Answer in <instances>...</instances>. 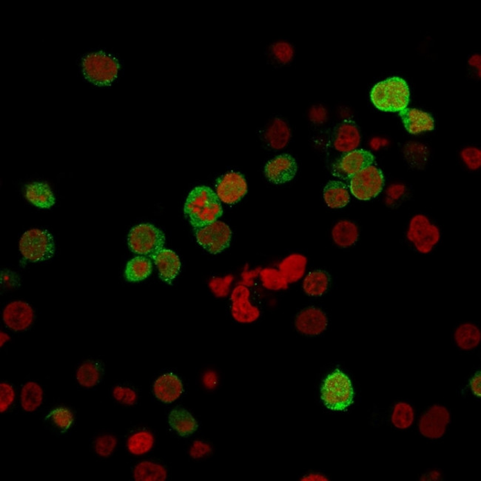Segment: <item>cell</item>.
I'll list each match as a JSON object with an SVG mask.
<instances>
[{
	"label": "cell",
	"mask_w": 481,
	"mask_h": 481,
	"mask_svg": "<svg viewBox=\"0 0 481 481\" xmlns=\"http://www.w3.org/2000/svg\"><path fill=\"white\" fill-rule=\"evenodd\" d=\"M80 81L93 90L108 89L119 80L122 63L114 53L102 47H89L75 60Z\"/></svg>",
	"instance_id": "6da1fadb"
},
{
	"label": "cell",
	"mask_w": 481,
	"mask_h": 481,
	"mask_svg": "<svg viewBox=\"0 0 481 481\" xmlns=\"http://www.w3.org/2000/svg\"><path fill=\"white\" fill-rule=\"evenodd\" d=\"M184 212L196 230L217 221L222 216L223 209L215 191L207 186H199L190 192Z\"/></svg>",
	"instance_id": "7a4b0ae2"
},
{
	"label": "cell",
	"mask_w": 481,
	"mask_h": 481,
	"mask_svg": "<svg viewBox=\"0 0 481 481\" xmlns=\"http://www.w3.org/2000/svg\"><path fill=\"white\" fill-rule=\"evenodd\" d=\"M410 92L403 79L394 77L377 83L370 93L376 108L384 112H401L408 108Z\"/></svg>",
	"instance_id": "3957f363"
},
{
	"label": "cell",
	"mask_w": 481,
	"mask_h": 481,
	"mask_svg": "<svg viewBox=\"0 0 481 481\" xmlns=\"http://www.w3.org/2000/svg\"><path fill=\"white\" fill-rule=\"evenodd\" d=\"M354 390L345 373L336 370L326 378L320 390L326 407L334 411L347 410L354 401Z\"/></svg>",
	"instance_id": "277c9868"
},
{
	"label": "cell",
	"mask_w": 481,
	"mask_h": 481,
	"mask_svg": "<svg viewBox=\"0 0 481 481\" xmlns=\"http://www.w3.org/2000/svg\"><path fill=\"white\" fill-rule=\"evenodd\" d=\"M131 251L138 255L152 258L164 248L165 234L152 224H141L134 227L127 237Z\"/></svg>",
	"instance_id": "5b68a950"
},
{
	"label": "cell",
	"mask_w": 481,
	"mask_h": 481,
	"mask_svg": "<svg viewBox=\"0 0 481 481\" xmlns=\"http://www.w3.org/2000/svg\"><path fill=\"white\" fill-rule=\"evenodd\" d=\"M19 251L32 262L48 261L55 253V244L48 230L32 229L26 231L19 241Z\"/></svg>",
	"instance_id": "8992f818"
},
{
	"label": "cell",
	"mask_w": 481,
	"mask_h": 481,
	"mask_svg": "<svg viewBox=\"0 0 481 481\" xmlns=\"http://www.w3.org/2000/svg\"><path fill=\"white\" fill-rule=\"evenodd\" d=\"M407 238L419 253L428 254L439 242L441 232L428 217L418 215L414 216L410 220Z\"/></svg>",
	"instance_id": "52a82bcc"
},
{
	"label": "cell",
	"mask_w": 481,
	"mask_h": 481,
	"mask_svg": "<svg viewBox=\"0 0 481 481\" xmlns=\"http://www.w3.org/2000/svg\"><path fill=\"white\" fill-rule=\"evenodd\" d=\"M349 181L352 194L361 201L376 198L384 186L382 171L373 165L361 170Z\"/></svg>",
	"instance_id": "ba28073f"
},
{
	"label": "cell",
	"mask_w": 481,
	"mask_h": 481,
	"mask_svg": "<svg viewBox=\"0 0 481 481\" xmlns=\"http://www.w3.org/2000/svg\"><path fill=\"white\" fill-rule=\"evenodd\" d=\"M197 242L211 254H218L227 249L232 239V231L226 223L216 221L195 230Z\"/></svg>",
	"instance_id": "9c48e42d"
},
{
	"label": "cell",
	"mask_w": 481,
	"mask_h": 481,
	"mask_svg": "<svg viewBox=\"0 0 481 481\" xmlns=\"http://www.w3.org/2000/svg\"><path fill=\"white\" fill-rule=\"evenodd\" d=\"M231 315L240 324H252L261 316L259 307L251 302V291L247 286L238 285L233 289L230 296Z\"/></svg>",
	"instance_id": "30bf717a"
},
{
	"label": "cell",
	"mask_w": 481,
	"mask_h": 481,
	"mask_svg": "<svg viewBox=\"0 0 481 481\" xmlns=\"http://www.w3.org/2000/svg\"><path fill=\"white\" fill-rule=\"evenodd\" d=\"M375 162V157L365 149H355L342 156L334 164L332 174L343 180H350L361 170Z\"/></svg>",
	"instance_id": "8fae6325"
},
{
	"label": "cell",
	"mask_w": 481,
	"mask_h": 481,
	"mask_svg": "<svg viewBox=\"0 0 481 481\" xmlns=\"http://www.w3.org/2000/svg\"><path fill=\"white\" fill-rule=\"evenodd\" d=\"M247 192V181L240 173L231 171L217 181L216 194L219 200L226 204H236Z\"/></svg>",
	"instance_id": "7c38bea8"
},
{
	"label": "cell",
	"mask_w": 481,
	"mask_h": 481,
	"mask_svg": "<svg viewBox=\"0 0 481 481\" xmlns=\"http://www.w3.org/2000/svg\"><path fill=\"white\" fill-rule=\"evenodd\" d=\"M451 419V413L444 406L434 405L421 416L419 431L426 437L438 439L445 434Z\"/></svg>",
	"instance_id": "4fadbf2b"
},
{
	"label": "cell",
	"mask_w": 481,
	"mask_h": 481,
	"mask_svg": "<svg viewBox=\"0 0 481 481\" xmlns=\"http://www.w3.org/2000/svg\"><path fill=\"white\" fill-rule=\"evenodd\" d=\"M298 170L296 159L291 155L282 154L267 163L264 167L265 176L275 185H282L291 181Z\"/></svg>",
	"instance_id": "5bb4252c"
},
{
	"label": "cell",
	"mask_w": 481,
	"mask_h": 481,
	"mask_svg": "<svg viewBox=\"0 0 481 481\" xmlns=\"http://www.w3.org/2000/svg\"><path fill=\"white\" fill-rule=\"evenodd\" d=\"M328 325L326 314L318 308L308 307L299 313L295 320L298 332L309 336H315L325 332Z\"/></svg>",
	"instance_id": "9a60e30c"
},
{
	"label": "cell",
	"mask_w": 481,
	"mask_h": 481,
	"mask_svg": "<svg viewBox=\"0 0 481 481\" xmlns=\"http://www.w3.org/2000/svg\"><path fill=\"white\" fill-rule=\"evenodd\" d=\"M3 318L6 325L14 331L27 329L34 322L35 312L28 303L13 302L4 309Z\"/></svg>",
	"instance_id": "2e32d148"
},
{
	"label": "cell",
	"mask_w": 481,
	"mask_h": 481,
	"mask_svg": "<svg viewBox=\"0 0 481 481\" xmlns=\"http://www.w3.org/2000/svg\"><path fill=\"white\" fill-rule=\"evenodd\" d=\"M334 146L338 152L347 154L357 149L361 143V134L356 124L345 120L336 128L333 135Z\"/></svg>",
	"instance_id": "e0dca14e"
},
{
	"label": "cell",
	"mask_w": 481,
	"mask_h": 481,
	"mask_svg": "<svg viewBox=\"0 0 481 481\" xmlns=\"http://www.w3.org/2000/svg\"><path fill=\"white\" fill-rule=\"evenodd\" d=\"M183 392V382L174 373L164 374L158 377L154 384L156 398L165 403L176 401Z\"/></svg>",
	"instance_id": "ac0fdd59"
},
{
	"label": "cell",
	"mask_w": 481,
	"mask_h": 481,
	"mask_svg": "<svg viewBox=\"0 0 481 481\" xmlns=\"http://www.w3.org/2000/svg\"><path fill=\"white\" fill-rule=\"evenodd\" d=\"M152 259L157 267L160 279L167 284L172 283L181 270L179 255L173 251L163 248Z\"/></svg>",
	"instance_id": "d6986e66"
},
{
	"label": "cell",
	"mask_w": 481,
	"mask_h": 481,
	"mask_svg": "<svg viewBox=\"0 0 481 481\" xmlns=\"http://www.w3.org/2000/svg\"><path fill=\"white\" fill-rule=\"evenodd\" d=\"M399 114L406 130L411 134L431 131L435 128L433 116L421 110L407 108Z\"/></svg>",
	"instance_id": "ffe728a7"
},
{
	"label": "cell",
	"mask_w": 481,
	"mask_h": 481,
	"mask_svg": "<svg viewBox=\"0 0 481 481\" xmlns=\"http://www.w3.org/2000/svg\"><path fill=\"white\" fill-rule=\"evenodd\" d=\"M168 423L171 429L183 437L192 435L199 428V424L194 416L183 408L171 410L168 416Z\"/></svg>",
	"instance_id": "44dd1931"
},
{
	"label": "cell",
	"mask_w": 481,
	"mask_h": 481,
	"mask_svg": "<svg viewBox=\"0 0 481 481\" xmlns=\"http://www.w3.org/2000/svg\"><path fill=\"white\" fill-rule=\"evenodd\" d=\"M307 259L304 255L293 253L288 255L280 264V271L288 284L296 283L304 277Z\"/></svg>",
	"instance_id": "7402d4cb"
},
{
	"label": "cell",
	"mask_w": 481,
	"mask_h": 481,
	"mask_svg": "<svg viewBox=\"0 0 481 481\" xmlns=\"http://www.w3.org/2000/svg\"><path fill=\"white\" fill-rule=\"evenodd\" d=\"M26 197L35 206L49 209L55 204V197L46 183H33L26 186Z\"/></svg>",
	"instance_id": "603a6c76"
},
{
	"label": "cell",
	"mask_w": 481,
	"mask_h": 481,
	"mask_svg": "<svg viewBox=\"0 0 481 481\" xmlns=\"http://www.w3.org/2000/svg\"><path fill=\"white\" fill-rule=\"evenodd\" d=\"M324 199L330 208H345L350 200L347 186L339 181H329L324 189Z\"/></svg>",
	"instance_id": "cb8c5ba5"
},
{
	"label": "cell",
	"mask_w": 481,
	"mask_h": 481,
	"mask_svg": "<svg viewBox=\"0 0 481 481\" xmlns=\"http://www.w3.org/2000/svg\"><path fill=\"white\" fill-rule=\"evenodd\" d=\"M359 237V228L355 223L350 221H340L332 230L333 240L340 248L351 247L357 242Z\"/></svg>",
	"instance_id": "d4e9b609"
},
{
	"label": "cell",
	"mask_w": 481,
	"mask_h": 481,
	"mask_svg": "<svg viewBox=\"0 0 481 481\" xmlns=\"http://www.w3.org/2000/svg\"><path fill=\"white\" fill-rule=\"evenodd\" d=\"M291 137L290 127L282 119L276 118L266 130L265 138L267 143L275 149L287 146Z\"/></svg>",
	"instance_id": "484cf974"
},
{
	"label": "cell",
	"mask_w": 481,
	"mask_h": 481,
	"mask_svg": "<svg viewBox=\"0 0 481 481\" xmlns=\"http://www.w3.org/2000/svg\"><path fill=\"white\" fill-rule=\"evenodd\" d=\"M454 338L459 348L464 350H472L480 343V329L473 324L465 323L456 329Z\"/></svg>",
	"instance_id": "4316f807"
},
{
	"label": "cell",
	"mask_w": 481,
	"mask_h": 481,
	"mask_svg": "<svg viewBox=\"0 0 481 481\" xmlns=\"http://www.w3.org/2000/svg\"><path fill=\"white\" fill-rule=\"evenodd\" d=\"M152 271L153 264L151 260L146 256H136L127 264L125 275L128 282H137L147 279Z\"/></svg>",
	"instance_id": "83f0119b"
},
{
	"label": "cell",
	"mask_w": 481,
	"mask_h": 481,
	"mask_svg": "<svg viewBox=\"0 0 481 481\" xmlns=\"http://www.w3.org/2000/svg\"><path fill=\"white\" fill-rule=\"evenodd\" d=\"M133 475L136 481H165L167 478V471L164 466L148 461L138 463Z\"/></svg>",
	"instance_id": "f1b7e54d"
},
{
	"label": "cell",
	"mask_w": 481,
	"mask_h": 481,
	"mask_svg": "<svg viewBox=\"0 0 481 481\" xmlns=\"http://www.w3.org/2000/svg\"><path fill=\"white\" fill-rule=\"evenodd\" d=\"M329 282L330 278L327 273L315 271L305 277L303 282V290L309 296H322L327 291Z\"/></svg>",
	"instance_id": "f546056e"
},
{
	"label": "cell",
	"mask_w": 481,
	"mask_h": 481,
	"mask_svg": "<svg viewBox=\"0 0 481 481\" xmlns=\"http://www.w3.org/2000/svg\"><path fill=\"white\" fill-rule=\"evenodd\" d=\"M155 443L154 435L149 431L134 433L127 441V451L134 455L142 456L152 451Z\"/></svg>",
	"instance_id": "4dcf8cb0"
},
{
	"label": "cell",
	"mask_w": 481,
	"mask_h": 481,
	"mask_svg": "<svg viewBox=\"0 0 481 481\" xmlns=\"http://www.w3.org/2000/svg\"><path fill=\"white\" fill-rule=\"evenodd\" d=\"M44 399V391L38 383L33 381L26 383L21 391L20 400L23 409L32 412L36 411Z\"/></svg>",
	"instance_id": "1f68e13d"
},
{
	"label": "cell",
	"mask_w": 481,
	"mask_h": 481,
	"mask_svg": "<svg viewBox=\"0 0 481 481\" xmlns=\"http://www.w3.org/2000/svg\"><path fill=\"white\" fill-rule=\"evenodd\" d=\"M415 419L414 409L410 404L399 402L395 404L392 415L393 425L399 430L410 428Z\"/></svg>",
	"instance_id": "d6a6232c"
},
{
	"label": "cell",
	"mask_w": 481,
	"mask_h": 481,
	"mask_svg": "<svg viewBox=\"0 0 481 481\" xmlns=\"http://www.w3.org/2000/svg\"><path fill=\"white\" fill-rule=\"evenodd\" d=\"M100 370L96 363L89 361L82 363L77 372V379L82 387L91 388L100 379Z\"/></svg>",
	"instance_id": "836d02e7"
},
{
	"label": "cell",
	"mask_w": 481,
	"mask_h": 481,
	"mask_svg": "<svg viewBox=\"0 0 481 481\" xmlns=\"http://www.w3.org/2000/svg\"><path fill=\"white\" fill-rule=\"evenodd\" d=\"M260 277L263 286L267 290L280 291L286 290L288 287L289 284L280 270L264 269L260 272Z\"/></svg>",
	"instance_id": "e575fe53"
},
{
	"label": "cell",
	"mask_w": 481,
	"mask_h": 481,
	"mask_svg": "<svg viewBox=\"0 0 481 481\" xmlns=\"http://www.w3.org/2000/svg\"><path fill=\"white\" fill-rule=\"evenodd\" d=\"M117 438L110 434L101 435L96 438L94 444V450L96 454L102 457H110L116 450Z\"/></svg>",
	"instance_id": "d590c367"
},
{
	"label": "cell",
	"mask_w": 481,
	"mask_h": 481,
	"mask_svg": "<svg viewBox=\"0 0 481 481\" xmlns=\"http://www.w3.org/2000/svg\"><path fill=\"white\" fill-rule=\"evenodd\" d=\"M271 51L275 58L283 64L291 62L294 56L293 47L285 41L275 42L272 46Z\"/></svg>",
	"instance_id": "8d00e7d4"
},
{
	"label": "cell",
	"mask_w": 481,
	"mask_h": 481,
	"mask_svg": "<svg viewBox=\"0 0 481 481\" xmlns=\"http://www.w3.org/2000/svg\"><path fill=\"white\" fill-rule=\"evenodd\" d=\"M50 416L53 421L62 430L70 428L74 420L71 411L65 408H60L53 410Z\"/></svg>",
	"instance_id": "74e56055"
},
{
	"label": "cell",
	"mask_w": 481,
	"mask_h": 481,
	"mask_svg": "<svg viewBox=\"0 0 481 481\" xmlns=\"http://www.w3.org/2000/svg\"><path fill=\"white\" fill-rule=\"evenodd\" d=\"M233 278L228 275L224 278H215L209 284L210 290L218 298L226 297L230 290Z\"/></svg>",
	"instance_id": "f35d334b"
},
{
	"label": "cell",
	"mask_w": 481,
	"mask_h": 481,
	"mask_svg": "<svg viewBox=\"0 0 481 481\" xmlns=\"http://www.w3.org/2000/svg\"><path fill=\"white\" fill-rule=\"evenodd\" d=\"M462 158L466 167L477 170L481 166V152L475 147H467L461 153Z\"/></svg>",
	"instance_id": "ab89813d"
},
{
	"label": "cell",
	"mask_w": 481,
	"mask_h": 481,
	"mask_svg": "<svg viewBox=\"0 0 481 481\" xmlns=\"http://www.w3.org/2000/svg\"><path fill=\"white\" fill-rule=\"evenodd\" d=\"M114 399L123 405L134 406L137 401V394L131 388L116 386L113 390Z\"/></svg>",
	"instance_id": "60d3db41"
},
{
	"label": "cell",
	"mask_w": 481,
	"mask_h": 481,
	"mask_svg": "<svg viewBox=\"0 0 481 481\" xmlns=\"http://www.w3.org/2000/svg\"><path fill=\"white\" fill-rule=\"evenodd\" d=\"M15 399V392L12 386L7 383H0V412H6Z\"/></svg>",
	"instance_id": "b9f144b4"
},
{
	"label": "cell",
	"mask_w": 481,
	"mask_h": 481,
	"mask_svg": "<svg viewBox=\"0 0 481 481\" xmlns=\"http://www.w3.org/2000/svg\"><path fill=\"white\" fill-rule=\"evenodd\" d=\"M212 453L210 444L201 440H196L189 448V456L194 460H200L209 456Z\"/></svg>",
	"instance_id": "7bdbcfd3"
},
{
	"label": "cell",
	"mask_w": 481,
	"mask_h": 481,
	"mask_svg": "<svg viewBox=\"0 0 481 481\" xmlns=\"http://www.w3.org/2000/svg\"><path fill=\"white\" fill-rule=\"evenodd\" d=\"M219 382V378L217 372L208 370L203 374L202 384L207 390H215L218 387Z\"/></svg>",
	"instance_id": "ee69618b"
},
{
	"label": "cell",
	"mask_w": 481,
	"mask_h": 481,
	"mask_svg": "<svg viewBox=\"0 0 481 481\" xmlns=\"http://www.w3.org/2000/svg\"><path fill=\"white\" fill-rule=\"evenodd\" d=\"M327 112L322 105L314 106L309 111V119L316 124H322L327 120Z\"/></svg>",
	"instance_id": "f6af8a7d"
},
{
	"label": "cell",
	"mask_w": 481,
	"mask_h": 481,
	"mask_svg": "<svg viewBox=\"0 0 481 481\" xmlns=\"http://www.w3.org/2000/svg\"><path fill=\"white\" fill-rule=\"evenodd\" d=\"M481 373L478 372L474 377L470 381V388L475 397H481Z\"/></svg>",
	"instance_id": "bcb514c9"
},
{
	"label": "cell",
	"mask_w": 481,
	"mask_h": 481,
	"mask_svg": "<svg viewBox=\"0 0 481 481\" xmlns=\"http://www.w3.org/2000/svg\"><path fill=\"white\" fill-rule=\"evenodd\" d=\"M406 188L403 185H392L387 191L388 195L393 199H398L401 198Z\"/></svg>",
	"instance_id": "7dc6e473"
},
{
	"label": "cell",
	"mask_w": 481,
	"mask_h": 481,
	"mask_svg": "<svg viewBox=\"0 0 481 481\" xmlns=\"http://www.w3.org/2000/svg\"><path fill=\"white\" fill-rule=\"evenodd\" d=\"M302 481H329V478L322 474V473H308L305 475H304L301 478Z\"/></svg>",
	"instance_id": "c3c4849f"
},
{
	"label": "cell",
	"mask_w": 481,
	"mask_h": 481,
	"mask_svg": "<svg viewBox=\"0 0 481 481\" xmlns=\"http://www.w3.org/2000/svg\"><path fill=\"white\" fill-rule=\"evenodd\" d=\"M469 64L470 66H472V67L475 69L479 78H480V75H481V57H480V55H478V53H476V55H473L471 57L469 58Z\"/></svg>",
	"instance_id": "681fc988"
},
{
	"label": "cell",
	"mask_w": 481,
	"mask_h": 481,
	"mask_svg": "<svg viewBox=\"0 0 481 481\" xmlns=\"http://www.w3.org/2000/svg\"><path fill=\"white\" fill-rule=\"evenodd\" d=\"M10 339V338L7 334L3 332L0 333V346L3 347Z\"/></svg>",
	"instance_id": "f907efd6"
}]
</instances>
